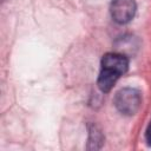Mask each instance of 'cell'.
<instances>
[{"label":"cell","instance_id":"6da1fadb","mask_svg":"<svg viewBox=\"0 0 151 151\" xmlns=\"http://www.w3.org/2000/svg\"><path fill=\"white\" fill-rule=\"evenodd\" d=\"M100 73L97 80L99 90L104 93L110 92L120 76L129 68V59L120 53H106L101 58Z\"/></svg>","mask_w":151,"mask_h":151},{"label":"cell","instance_id":"7a4b0ae2","mask_svg":"<svg viewBox=\"0 0 151 151\" xmlns=\"http://www.w3.org/2000/svg\"><path fill=\"white\" fill-rule=\"evenodd\" d=\"M113 103L120 113L133 116L142 106V93L133 87H123L116 93Z\"/></svg>","mask_w":151,"mask_h":151},{"label":"cell","instance_id":"3957f363","mask_svg":"<svg viewBox=\"0 0 151 151\" xmlns=\"http://www.w3.org/2000/svg\"><path fill=\"white\" fill-rule=\"evenodd\" d=\"M136 9L137 5L134 0H112L110 6L111 17L119 25L130 22L136 14Z\"/></svg>","mask_w":151,"mask_h":151},{"label":"cell","instance_id":"277c9868","mask_svg":"<svg viewBox=\"0 0 151 151\" xmlns=\"http://www.w3.org/2000/svg\"><path fill=\"white\" fill-rule=\"evenodd\" d=\"M88 145H87V149L88 150H98L101 147L103 143H104V136L101 133V131L96 126V125H92L90 127V131H88Z\"/></svg>","mask_w":151,"mask_h":151},{"label":"cell","instance_id":"5b68a950","mask_svg":"<svg viewBox=\"0 0 151 151\" xmlns=\"http://www.w3.org/2000/svg\"><path fill=\"white\" fill-rule=\"evenodd\" d=\"M145 139H146V143L149 146H151V120L147 125V129H146V132H145Z\"/></svg>","mask_w":151,"mask_h":151}]
</instances>
